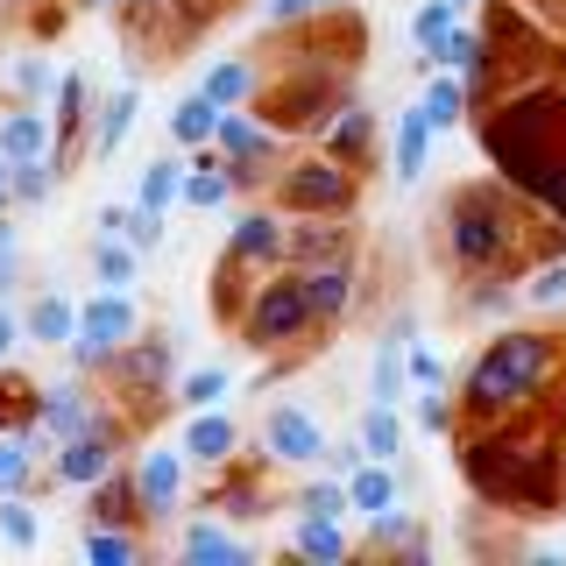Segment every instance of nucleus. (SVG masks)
Instances as JSON below:
<instances>
[{
  "instance_id": "obj_1",
  "label": "nucleus",
  "mask_w": 566,
  "mask_h": 566,
  "mask_svg": "<svg viewBox=\"0 0 566 566\" xmlns=\"http://www.w3.org/2000/svg\"><path fill=\"white\" fill-rule=\"evenodd\" d=\"M553 376V340L545 333H495V340L482 347V361L468 368V411L474 418H503L517 411V403L538 397V382Z\"/></svg>"
},
{
  "instance_id": "obj_2",
  "label": "nucleus",
  "mask_w": 566,
  "mask_h": 566,
  "mask_svg": "<svg viewBox=\"0 0 566 566\" xmlns=\"http://www.w3.org/2000/svg\"><path fill=\"white\" fill-rule=\"evenodd\" d=\"M447 248H453L460 270H503L510 248H517V212L495 199L489 185L460 191V199L447 206Z\"/></svg>"
},
{
  "instance_id": "obj_3",
  "label": "nucleus",
  "mask_w": 566,
  "mask_h": 566,
  "mask_svg": "<svg viewBox=\"0 0 566 566\" xmlns=\"http://www.w3.org/2000/svg\"><path fill=\"white\" fill-rule=\"evenodd\" d=\"M312 326H318V318H312V297H305V276H297V270H283V276L262 283V291L248 297V318H241V333H248V347H255V354L297 347Z\"/></svg>"
},
{
  "instance_id": "obj_4",
  "label": "nucleus",
  "mask_w": 566,
  "mask_h": 566,
  "mask_svg": "<svg viewBox=\"0 0 566 566\" xmlns=\"http://www.w3.org/2000/svg\"><path fill=\"white\" fill-rule=\"evenodd\" d=\"M135 333H142L135 291H93L78 305V333H71V376H99Z\"/></svg>"
},
{
  "instance_id": "obj_5",
  "label": "nucleus",
  "mask_w": 566,
  "mask_h": 566,
  "mask_svg": "<svg viewBox=\"0 0 566 566\" xmlns=\"http://www.w3.org/2000/svg\"><path fill=\"white\" fill-rule=\"evenodd\" d=\"M276 206L283 212H354L361 206V185H354V170H347V156H297L291 170H276Z\"/></svg>"
},
{
  "instance_id": "obj_6",
  "label": "nucleus",
  "mask_w": 566,
  "mask_h": 566,
  "mask_svg": "<svg viewBox=\"0 0 566 566\" xmlns=\"http://www.w3.org/2000/svg\"><path fill=\"white\" fill-rule=\"evenodd\" d=\"M99 403H93V389H85L78 376H71V382H43V389H35V411L22 418V439H29V447L35 453H57L64 447V439H78V432H99Z\"/></svg>"
},
{
  "instance_id": "obj_7",
  "label": "nucleus",
  "mask_w": 566,
  "mask_h": 566,
  "mask_svg": "<svg viewBox=\"0 0 566 566\" xmlns=\"http://www.w3.org/2000/svg\"><path fill=\"white\" fill-rule=\"evenodd\" d=\"M318 453H326V424H318V411H305V403H276V411L262 418V460H276V468H318Z\"/></svg>"
},
{
  "instance_id": "obj_8",
  "label": "nucleus",
  "mask_w": 566,
  "mask_h": 566,
  "mask_svg": "<svg viewBox=\"0 0 566 566\" xmlns=\"http://www.w3.org/2000/svg\"><path fill=\"white\" fill-rule=\"evenodd\" d=\"M227 255L248 262V270H276V262H291V220H283V206H241L234 234H227Z\"/></svg>"
},
{
  "instance_id": "obj_9",
  "label": "nucleus",
  "mask_w": 566,
  "mask_h": 566,
  "mask_svg": "<svg viewBox=\"0 0 566 566\" xmlns=\"http://www.w3.org/2000/svg\"><path fill=\"white\" fill-rule=\"evenodd\" d=\"M114 382H120V403L128 397H177V354H170V340H135L114 354Z\"/></svg>"
},
{
  "instance_id": "obj_10",
  "label": "nucleus",
  "mask_w": 566,
  "mask_h": 566,
  "mask_svg": "<svg viewBox=\"0 0 566 566\" xmlns=\"http://www.w3.org/2000/svg\"><path fill=\"white\" fill-rule=\"evenodd\" d=\"M185 447H149L135 460V489H142V517L149 524H170L177 503H185Z\"/></svg>"
},
{
  "instance_id": "obj_11",
  "label": "nucleus",
  "mask_w": 566,
  "mask_h": 566,
  "mask_svg": "<svg viewBox=\"0 0 566 566\" xmlns=\"http://www.w3.org/2000/svg\"><path fill=\"white\" fill-rule=\"evenodd\" d=\"M50 468H57V482H64V489H93L106 468H120V439H114V424L64 439V447L50 453Z\"/></svg>"
},
{
  "instance_id": "obj_12",
  "label": "nucleus",
  "mask_w": 566,
  "mask_h": 566,
  "mask_svg": "<svg viewBox=\"0 0 566 566\" xmlns=\"http://www.w3.org/2000/svg\"><path fill=\"white\" fill-rule=\"evenodd\" d=\"M177 447H185L191 468H227V460H234V447H241V424L227 418L220 403H212V411H191V418H185V439H177Z\"/></svg>"
},
{
  "instance_id": "obj_13",
  "label": "nucleus",
  "mask_w": 566,
  "mask_h": 566,
  "mask_svg": "<svg viewBox=\"0 0 566 566\" xmlns=\"http://www.w3.org/2000/svg\"><path fill=\"white\" fill-rule=\"evenodd\" d=\"M340 220H347V212H305V227H291V262H297V270L354 255V227H340Z\"/></svg>"
},
{
  "instance_id": "obj_14",
  "label": "nucleus",
  "mask_w": 566,
  "mask_h": 566,
  "mask_svg": "<svg viewBox=\"0 0 566 566\" xmlns=\"http://www.w3.org/2000/svg\"><path fill=\"white\" fill-rule=\"evenodd\" d=\"M305 276V297H312V318L318 326H333V318H347L354 312V262H312V270H297Z\"/></svg>"
},
{
  "instance_id": "obj_15",
  "label": "nucleus",
  "mask_w": 566,
  "mask_h": 566,
  "mask_svg": "<svg viewBox=\"0 0 566 566\" xmlns=\"http://www.w3.org/2000/svg\"><path fill=\"white\" fill-rule=\"evenodd\" d=\"M418 340L411 318H397V326L376 340V376H368V403H403V389H411V376H403V347Z\"/></svg>"
},
{
  "instance_id": "obj_16",
  "label": "nucleus",
  "mask_w": 566,
  "mask_h": 566,
  "mask_svg": "<svg viewBox=\"0 0 566 566\" xmlns=\"http://www.w3.org/2000/svg\"><path fill=\"white\" fill-rule=\"evenodd\" d=\"M22 333H29L35 347H71V333H78V305H71L64 291H43L22 312Z\"/></svg>"
},
{
  "instance_id": "obj_17",
  "label": "nucleus",
  "mask_w": 566,
  "mask_h": 566,
  "mask_svg": "<svg viewBox=\"0 0 566 566\" xmlns=\"http://www.w3.org/2000/svg\"><path fill=\"white\" fill-rule=\"evenodd\" d=\"M128 517H142L135 468H106L93 482V510H85V524H128Z\"/></svg>"
},
{
  "instance_id": "obj_18",
  "label": "nucleus",
  "mask_w": 566,
  "mask_h": 566,
  "mask_svg": "<svg viewBox=\"0 0 566 566\" xmlns=\"http://www.w3.org/2000/svg\"><path fill=\"white\" fill-rule=\"evenodd\" d=\"M50 149H57V128H50L35 106H14V114L0 120V156H8V164H29V156H50Z\"/></svg>"
},
{
  "instance_id": "obj_19",
  "label": "nucleus",
  "mask_w": 566,
  "mask_h": 566,
  "mask_svg": "<svg viewBox=\"0 0 566 566\" xmlns=\"http://www.w3.org/2000/svg\"><path fill=\"white\" fill-rule=\"evenodd\" d=\"M397 503V474H389V460H361V468L347 474V517H382V510Z\"/></svg>"
},
{
  "instance_id": "obj_20",
  "label": "nucleus",
  "mask_w": 566,
  "mask_h": 566,
  "mask_svg": "<svg viewBox=\"0 0 566 566\" xmlns=\"http://www.w3.org/2000/svg\"><path fill=\"white\" fill-rule=\"evenodd\" d=\"M220 114H227V106L212 99L206 85H199V93H185V99L170 106V142H177V149H206L212 128H220Z\"/></svg>"
},
{
  "instance_id": "obj_21",
  "label": "nucleus",
  "mask_w": 566,
  "mask_h": 566,
  "mask_svg": "<svg viewBox=\"0 0 566 566\" xmlns=\"http://www.w3.org/2000/svg\"><path fill=\"white\" fill-rule=\"evenodd\" d=\"M326 149L347 156V164H361V156L376 149V114H368L361 99H340L333 106V128H326Z\"/></svg>"
},
{
  "instance_id": "obj_22",
  "label": "nucleus",
  "mask_w": 566,
  "mask_h": 566,
  "mask_svg": "<svg viewBox=\"0 0 566 566\" xmlns=\"http://www.w3.org/2000/svg\"><path fill=\"white\" fill-rule=\"evenodd\" d=\"M177 553H185L191 566H248V545L241 538H227L212 517H199V524H185V538H177Z\"/></svg>"
},
{
  "instance_id": "obj_23",
  "label": "nucleus",
  "mask_w": 566,
  "mask_h": 566,
  "mask_svg": "<svg viewBox=\"0 0 566 566\" xmlns=\"http://www.w3.org/2000/svg\"><path fill=\"white\" fill-rule=\"evenodd\" d=\"M424 156H432V120H424V106H403L397 114V185L403 191L424 177Z\"/></svg>"
},
{
  "instance_id": "obj_24",
  "label": "nucleus",
  "mask_w": 566,
  "mask_h": 566,
  "mask_svg": "<svg viewBox=\"0 0 566 566\" xmlns=\"http://www.w3.org/2000/svg\"><path fill=\"white\" fill-rule=\"evenodd\" d=\"M50 99H57V149H71L85 128V106H93V85H85V71H57V85H50Z\"/></svg>"
},
{
  "instance_id": "obj_25",
  "label": "nucleus",
  "mask_w": 566,
  "mask_h": 566,
  "mask_svg": "<svg viewBox=\"0 0 566 566\" xmlns=\"http://www.w3.org/2000/svg\"><path fill=\"white\" fill-rule=\"evenodd\" d=\"M291 553H297V559H318V566L347 559V531H340V517H297V524H291Z\"/></svg>"
},
{
  "instance_id": "obj_26",
  "label": "nucleus",
  "mask_w": 566,
  "mask_h": 566,
  "mask_svg": "<svg viewBox=\"0 0 566 566\" xmlns=\"http://www.w3.org/2000/svg\"><path fill=\"white\" fill-rule=\"evenodd\" d=\"M135 114H142V93H135V85H120V93L99 106V128H93V156H99V164L135 135Z\"/></svg>"
},
{
  "instance_id": "obj_27",
  "label": "nucleus",
  "mask_w": 566,
  "mask_h": 566,
  "mask_svg": "<svg viewBox=\"0 0 566 566\" xmlns=\"http://www.w3.org/2000/svg\"><path fill=\"white\" fill-rule=\"evenodd\" d=\"M93 276H99V291H135V276H142V248H135V241H120V234H99V248H93Z\"/></svg>"
},
{
  "instance_id": "obj_28",
  "label": "nucleus",
  "mask_w": 566,
  "mask_h": 566,
  "mask_svg": "<svg viewBox=\"0 0 566 566\" xmlns=\"http://www.w3.org/2000/svg\"><path fill=\"white\" fill-rule=\"evenodd\" d=\"M354 439H361V453H368V460H397V453H403L397 403H368V411L354 418Z\"/></svg>"
},
{
  "instance_id": "obj_29",
  "label": "nucleus",
  "mask_w": 566,
  "mask_h": 566,
  "mask_svg": "<svg viewBox=\"0 0 566 566\" xmlns=\"http://www.w3.org/2000/svg\"><path fill=\"white\" fill-rule=\"evenodd\" d=\"M85 559L93 566H142V538L128 524H85Z\"/></svg>"
},
{
  "instance_id": "obj_30",
  "label": "nucleus",
  "mask_w": 566,
  "mask_h": 566,
  "mask_svg": "<svg viewBox=\"0 0 566 566\" xmlns=\"http://www.w3.org/2000/svg\"><path fill=\"white\" fill-rule=\"evenodd\" d=\"M418 106H424V120H432V135L460 128V120H468V78H460V71H447V78H432Z\"/></svg>"
},
{
  "instance_id": "obj_31",
  "label": "nucleus",
  "mask_w": 566,
  "mask_h": 566,
  "mask_svg": "<svg viewBox=\"0 0 566 566\" xmlns=\"http://www.w3.org/2000/svg\"><path fill=\"white\" fill-rule=\"evenodd\" d=\"M227 191H234V177H227V156H220V164H191V170H185V191H177V206H191V212H220V206H227Z\"/></svg>"
},
{
  "instance_id": "obj_32",
  "label": "nucleus",
  "mask_w": 566,
  "mask_h": 566,
  "mask_svg": "<svg viewBox=\"0 0 566 566\" xmlns=\"http://www.w3.org/2000/svg\"><path fill=\"white\" fill-rule=\"evenodd\" d=\"M291 510H297V517H347V482H340V474H326V468H318L312 482H297Z\"/></svg>"
},
{
  "instance_id": "obj_33",
  "label": "nucleus",
  "mask_w": 566,
  "mask_h": 566,
  "mask_svg": "<svg viewBox=\"0 0 566 566\" xmlns=\"http://www.w3.org/2000/svg\"><path fill=\"white\" fill-rule=\"evenodd\" d=\"M35 482V447L22 439V424H8L0 432V495H29Z\"/></svg>"
},
{
  "instance_id": "obj_34",
  "label": "nucleus",
  "mask_w": 566,
  "mask_h": 566,
  "mask_svg": "<svg viewBox=\"0 0 566 566\" xmlns=\"http://www.w3.org/2000/svg\"><path fill=\"white\" fill-rule=\"evenodd\" d=\"M227 389H234V376H227L220 361H206V368H185V376H177V403H185V411H212V403H227Z\"/></svg>"
},
{
  "instance_id": "obj_35",
  "label": "nucleus",
  "mask_w": 566,
  "mask_h": 566,
  "mask_svg": "<svg viewBox=\"0 0 566 566\" xmlns=\"http://www.w3.org/2000/svg\"><path fill=\"white\" fill-rule=\"evenodd\" d=\"M177 191H185V164H177V156H156V164H142V185H135V199H142V206L170 212V206H177Z\"/></svg>"
},
{
  "instance_id": "obj_36",
  "label": "nucleus",
  "mask_w": 566,
  "mask_h": 566,
  "mask_svg": "<svg viewBox=\"0 0 566 566\" xmlns=\"http://www.w3.org/2000/svg\"><path fill=\"white\" fill-rule=\"evenodd\" d=\"M206 93L220 99V106H241V99H255V64L248 57H220L206 71Z\"/></svg>"
},
{
  "instance_id": "obj_37",
  "label": "nucleus",
  "mask_w": 566,
  "mask_h": 566,
  "mask_svg": "<svg viewBox=\"0 0 566 566\" xmlns=\"http://www.w3.org/2000/svg\"><path fill=\"white\" fill-rule=\"evenodd\" d=\"M0 538H8L14 553H29V545L43 538V517H35L29 495H0Z\"/></svg>"
},
{
  "instance_id": "obj_38",
  "label": "nucleus",
  "mask_w": 566,
  "mask_h": 566,
  "mask_svg": "<svg viewBox=\"0 0 566 566\" xmlns=\"http://www.w3.org/2000/svg\"><path fill=\"white\" fill-rule=\"evenodd\" d=\"M453 22H460L453 0H432V8H418V14H411V43L424 50V57H432V50L447 43V29H453Z\"/></svg>"
},
{
  "instance_id": "obj_39",
  "label": "nucleus",
  "mask_w": 566,
  "mask_h": 566,
  "mask_svg": "<svg viewBox=\"0 0 566 566\" xmlns=\"http://www.w3.org/2000/svg\"><path fill=\"white\" fill-rule=\"evenodd\" d=\"M120 241H135L142 255H149V248H164V212L135 199V206H128V227H120Z\"/></svg>"
},
{
  "instance_id": "obj_40",
  "label": "nucleus",
  "mask_w": 566,
  "mask_h": 566,
  "mask_svg": "<svg viewBox=\"0 0 566 566\" xmlns=\"http://www.w3.org/2000/svg\"><path fill=\"white\" fill-rule=\"evenodd\" d=\"M8 85H14L22 99H43L50 85H57V71H50L43 57H14V64H8Z\"/></svg>"
},
{
  "instance_id": "obj_41",
  "label": "nucleus",
  "mask_w": 566,
  "mask_h": 566,
  "mask_svg": "<svg viewBox=\"0 0 566 566\" xmlns=\"http://www.w3.org/2000/svg\"><path fill=\"white\" fill-rule=\"evenodd\" d=\"M368 545H418V517H403L397 503L382 517H368Z\"/></svg>"
},
{
  "instance_id": "obj_42",
  "label": "nucleus",
  "mask_w": 566,
  "mask_h": 566,
  "mask_svg": "<svg viewBox=\"0 0 566 566\" xmlns=\"http://www.w3.org/2000/svg\"><path fill=\"white\" fill-rule=\"evenodd\" d=\"M403 376H411L418 389H439V382H447V368H439V354L424 347V340H411V347H403Z\"/></svg>"
},
{
  "instance_id": "obj_43",
  "label": "nucleus",
  "mask_w": 566,
  "mask_h": 566,
  "mask_svg": "<svg viewBox=\"0 0 566 566\" xmlns=\"http://www.w3.org/2000/svg\"><path fill=\"white\" fill-rule=\"evenodd\" d=\"M524 305H566V262H553V270H538L524 283Z\"/></svg>"
},
{
  "instance_id": "obj_44",
  "label": "nucleus",
  "mask_w": 566,
  "mask_h": 566,
  "mask_svg": "<svg viewBox=\"0 0 566 566\" xmlns=\"http://www.w3.org/2000/svg\"><path fill=\"white\" fill-rule=\"evenodd\" d=\"M361 460H368V453H361V439H347V447H333V439H326V453H318V468H326V474H340V482H347V474L361 468Z\"/></svg>"
},
{
  "instance_id": "obj_45",
  "label": "nucleus",
  "mask_w": 566,
  "mask_h": 566,
  "mask_svg": "<svg viewBox=\"0 0 566 566\" xmlns=\"http://www.w3.org/2000/svg\"><path fill=\"white\" fill-rule=\"evenodd\" d=\"M418 424H424V432H453V403L439 397V389H424V397H418Z\"/></svg>"
},
{
  "instance_id": "obj_46",
  "label": "nucleus",
  "mask_w": 566,
  "mask_h": 566,
  "mask_svg": "<svg viewBox=\"0 0 566 566\" xmlns=\"http://www.w3.org/2000/svg\"><path fill=\"white\" fill-rule=\"evenodd\" d=\"M312 8H326V0H262V22H276V29H283V22H305Z\"/></svg>"
},
{
  "instance_id": "obj_47",
  "label": "nucleus",
  "mask_w": 566,
  "mask_h": 566,
  "mask_svg": "<svg viewBox=\"0 0 566 566\" xmlns=\"http://www.w3.org/2000/svg\"><path fill=\"white\" fill-rule=\"evenodd\" d=\"M14 340H29V333H22V318H14V312H0V361L14 354Z\"/></svg>"
},
{
  "instance_id": "obj_48",
  "label": "nucleus",
  "mask_w": 566,
  "mask_h": 566,
  "mask_svg": "<svg viewBox=\"0 0 566 566\" xmlns=\"http://www.w3.org/2000/svg\"><path fill=\"white\" fill-rule=\"evenodd\" d=\"M29 397V389H14L8 376H0V432H8V424H14V403H22Z\"/></svg>"
},
{
  "instance_id": "obj_49",
  "label": "nucleus",
  "mask_w": 566,
  "mask_h": 566,
  "mask_svg": "<svg viewBox=\"0 0 566 566\" xmlns=\"http://www.w3.org/2000/svg\"><path fill=\"white\" fill-rule=\"evenodd\" d=\"M128 227V206H99V220H93V234H120Z\"/></svg>"
},
{
  "instance_id": "obj_50",
  "label": "nucleus",
  "mask_w": 566,
  "mask_h": 566,
  "mask_svg": "<svg viewBox=\"0 0 566 566\" xmlns=\"http://www.w3.org/2000/svg\"><path fill=\"white\" fill-rule=\"evenodd\" d=\"M8 185H14V164H8V156H0V206H8Z\"/></svg>"
},
{
  "instance_id": "obj_51",
  "label": "nucleus",
  "mask_w": 566,
  "mask_h": 566,
  "mask_svg": "<svg viewBox=\"0 0 566 566\" xmlns=\"http://www.w3.org/2000/svg\"><path fill=\"white\" fill-rule=\"evenodd\" d=\"M71 8H85V14H93V8H106V0H71Z\"/></svg>"
},
{
  "instance_id": "obj_52",
  "label": "nucleus",
  "mask_w": 566,
  "mask_h": 566,
  "mask_svg": "<svg viewBox=\"0 0 566 566\" xmlns=\"http://www.w3.org/2000/svg\"><path fill=\"white\" fill-rule=\"evenodd\" d=\"M453 8H460V14H468V8H474V0H453Z\"/></svg>"
}]
</instances>
